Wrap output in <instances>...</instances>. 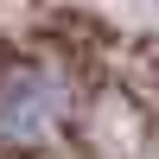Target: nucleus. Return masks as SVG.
Returning a JSON list of instances; mask_svg holds the SVG:
<instances>
[{"mask_svg":"<svg viewBox=\"0 0 159 159\" xmlns=\"http://www.w3.org/2000/svg\"><path fill=\"white\" fill-rule=\"evenodd\" d=\"M153 7H159V0H153Z\"/></svg>","mask_w":159,"mask_h":159,"instance_id":"obj_2","label":"nucleus"},{"mask_svg":"<svg viewBox=\"0 0 159 159\" xmlns=\"http://www.w3.org/2000/svg\"><path fill=\"white\" fill-rule=\"evenodd\" d=\"M70 108L64 83L38 64H19V70L0 76V140L7 147H38V140L57 127V115Z\"/></svg>","mask_w":159,"mask_h":159,"instance_id":"obj_1","label":"nucleus"}]
</instances>
